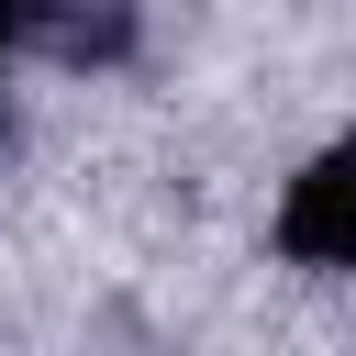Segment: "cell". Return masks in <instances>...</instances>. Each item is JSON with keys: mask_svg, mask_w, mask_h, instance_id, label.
<instances>
[{"mask_svg": "<svg viewBox=\"0 0 356 356\" xmlns=\"http://www.w3.org/2000/svg\"><path fill=\"white\" fill-rule=\"evenodd\" d=\"M11 33H22V0H0V44H11Z\"/></svg>", "mask_w": 356, "mask_h": 356, "instance_id": "2", "label": "cell"}, {"mask_svg": "<svg viewBox=\"0 0 356 356\" xmlns=\"http://www.w3.org/2000/svg\"><path fill=\"white\" fill-rule=\"evenodd\" d=\"M278 245L300 267H356V145H323L289 200H278Z\"/></svg>", "mask_w": 356, "mask_h": 356, "instance_id": "1", "label": "cell"}]
</instances>
